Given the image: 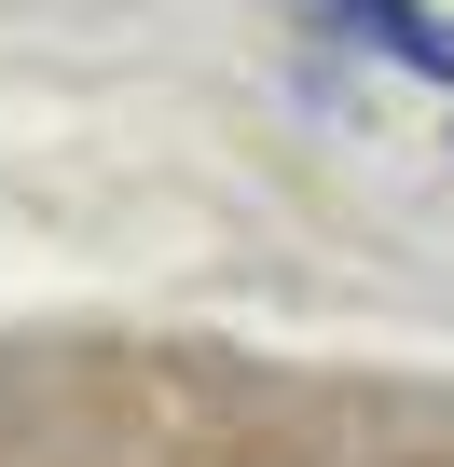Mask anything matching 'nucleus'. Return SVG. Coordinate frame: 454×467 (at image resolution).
Instances as JSON below:
<instances>
[{
  "mask_svg": "<svg viewBox=\"0 0 454 467\" xmlns=\"http://www.w3.org/2000/svg\"><path fill=\"white\" fill-rule=\"evenodd\" d=\"M303 15H331L344 42H372V56H399V69H427V83H454V28L427 15V0H303Z\"/></svg>",
  "mask_w": 454,
  "mask_h": 467,
  "instance_id": "obj_1",
  "label": "nucleus"
}]
</instances>
